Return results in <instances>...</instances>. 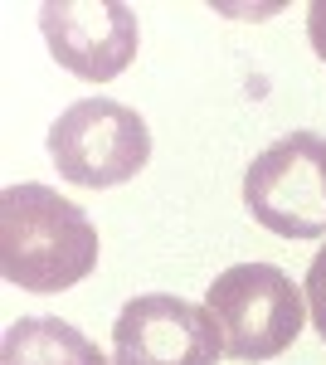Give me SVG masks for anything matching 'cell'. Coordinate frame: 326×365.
<instances>
[{
	"label": "cell",
	"mask_w": 326,
	"mask_h": 365,
	"mask_svg": "<svg viewBox=\"0 0 326 365\" xmlns=\"http://www.w3.org/2000/svg\"><path fill=\"white\" fill-rule=\"evenodd\" d=\"M39 29L58 68L88 83H112L136 58V10L127 0H44Z\"/></svg>",
	"instance_id": "8992f818"
},
{
	"label": "cell",
	"mask_w": 326,
	"mask_h": 365,
	"mask_svg": "<svg viewBox=\"0 0 326 365\" xmlns=\"http://www.w3.org/2000/svg\"><path fill=\"white\" fill-rule=\"evenodd\" d=\"M219 336L210 307L146 292L132 297L112 322V365H219Z\"/></svg>",
	"instance_id": "5b68a950"
},
{
	"label": "cell",
	"mask_w": 326,
	"mask_h": 365,
	"mask_svg": "<svg viewBox=\"0 0 326 365\" xmlns=\"http://www.w3.org/2000/svg\"><path fill=\"white\" fill-rule=\"evenodd\" d=\"M98 268V225L58 190L25 180L0 195V273L25 292H68Z\"/></svg>",
	"instance_id": "6da1fadb"
},
{
	"label": "cell",
	"mask_w": 326,
	"mask_h": 365,
	"mask_svg": "<svg viewBox=\"0 0 326 365\" xmlns=\"http://www.w3.org/2000/svg\"><path fill=\"white\" fill-rule=\"evenodd\" d=\"M302 292H307V312H312V327H317V336L326 341V249H317L312 268H307V282H302Z\"/></svg>",
	"instance_id": "ba28073f"
},
{
	"label": "cell",
	"mask_w": 326,
	"mask_h": 365,
	"mask_svg": "<svg viewBox=\"0 0 326 365\" xmlns=\"http://www.w3.org/2000/svg\"><path fill=\"white\" fill-rule=\"evenodd\" d=\"M49 156L58 175L83 190L127 185L151 161V127L146 117L117 98H83L63 108L49 127Z\"/></svg>",
	"instance_id": "3957f363"
},
{
	"label": "cell",
	"mask_w": 326,
	"mask_h": 365,
	"mask_svg": "<svg viewBox=\"0 0 326 365\" xmlns=\"http://www.w3.org/2000/svg\"><path fill=\"white\" fill-rule=\"evenodd\" d=\"M205 307L215 317L224 356L234 361H272L282 356L297 331L307 327L302 287L272 263H234L205 292Z\"/></svg>",
	"instance_id": "7a4b0ae2"
},
{
	"label": "cell",
	"mask_w": 326,
	"mask_h": 365,
	"mask_svg": "<svg viewBox=\"0 0 326 365\" xmlns=\"http://www.w3.org/2000/svg\"><path fill=\"white\" fill-rule=\"evenodd\" d=\"M0 365H112L78 327L58 317H20L5 327Z\"/></svg>",
	"instance_id": "52a82bcc"
},
{
	"label": "cell",
	"mask_w": 326,
	"mask_h": 365,
	"mask_svg": "<svg viewBox=\"0 0 326 365\" xmlns=\"http://www.w3.org/2000/svg\"><path fill=\"white\" fill-rule=\"evenodd\" d=\"M244 205L277 239H326V137L287 132L244 170Z\"/></svg>",
	"instance_id": "277c9868"
},
{
	"label": "cell",
	"mask_w": 326,
	"mask_h": 365,
	"mask_svg": "<svg viewBox=\"0 0 326 365\" xmlns=\"http://www.w3.org/2000/svg\"><path fill=\"white\" fill-rule=\"evenodd\" d=\"M307 39H312L317 58L326 63V0H312L307 5Z\"/></svg>",
	"instance_id": "9c48e42d"
}]
</instances>
